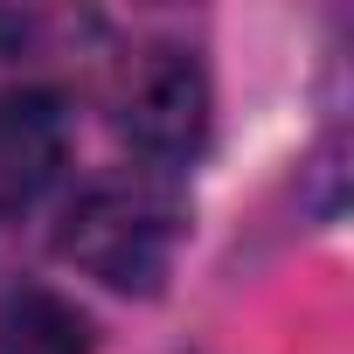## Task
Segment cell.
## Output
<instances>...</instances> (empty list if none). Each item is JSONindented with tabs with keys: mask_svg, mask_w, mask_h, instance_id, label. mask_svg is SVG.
I'll list each match as a JSON object with an SVG mask.
<instances>
[{
	"mask_svg": "<svg viewBox=\"0 0 354 354\" xmlns=\"http://www.w3.org/2000/svg\"><path fill=\"white\" fill-rule=\"evenodd\" d=\"M174 243H181V209L153 181H97L56 236V250L111 292H160Z\"/></svg>",
	"mask_w": 354,
	"mask_h": 354,
	"instance_id": "obj_1",
	"label": "cell"
},
{
	"mask_svg": "<svg viewBox=\"0 0 354 354\" xmlns=\"http://www.w3.org/2000/svg\"><path fill=\"white\" fill-rule=\"evenodd\" d=\"M70 118L49 91H0V216L28 209L63 167Z\"/></svg>",
	"mask_w": 354,
	"mask_h": 354,
	"instance_id": "obj_3",
	"label": "cell"
},
{
	"mask_svg": "<svg viewBox=\"0 0 354 354\" xmlns=\"http://www.w3.org/2000/svg\"><path fill=\"white\" fill-rule=\"evenodd\" d=\"M91 319L49 292V285H15L0 299V354H91Z\"/></svg>",
	"mask_w": 354,
	"mask_h": 354,
	"instance_id": "obj_4",
	"label": "cell"
},
{
	"mask_svg": "<svg viewBox=\"0 0 354 354\" xmlns=\"http://www.w3.org/2000/svg\"><path fill=\"white\" fill-rule=\"evenodd\" d=\"M118 125L146 160H188L209 139V70L195 49H146L125 63V91H118Z\"/></svg>",
	"mask_w": 354,
	"mask_h": 354,
	"instance_id": "obj_2",
	"label": "cell"
}]
</instances>
